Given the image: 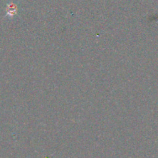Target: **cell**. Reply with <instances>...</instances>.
<instances>
[{"instance_id": "1", "label": "cell", "mask_w": 158, "mask_h": 158, "mask_svg": "<svg viewBox=\"0 0 158 158\" xmlns=\"http://www.w3.org/2000/svg\"><path fill=\"white\" fill-rule=\"evenodd\" d=\"M18 12V8H17L16 5L13 4H9L8 5L7 7V16H9V18H13L14 16H15Z\"/></svg>"}]
</instances>
